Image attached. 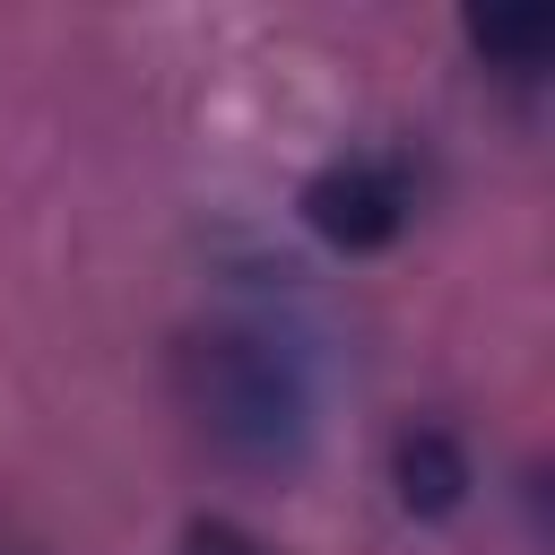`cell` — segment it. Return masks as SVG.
Instances as JSON below:
<instances>
[{"label":"cell","mask_w":555,"mask_h":555,"mask_svg":"<svg viewBox=\"0 0 555 555\" xmlns=\"http://www.w3.org/2000/svg\"><path fill=\"white\" fill-rule=\"evenodd\" d=\"M468 43H477L486 61L538 69V61L555 52V9H494V17H477V26H468Z\"/></svg>","instance_id":"obj_4"},{"label":"cell","mask_w":555,"mask_h":555,"mask_svg":"<svg viewBox=\"0 0 555 555\" xmlns=\"http://www.w3.org/2000/svg\"><path fill=\"white\" fill-rule=\"evenodd\" d=\"M304 217L338 251H382L408 225V182L390 165H373V156H347V165H321L304 182Z\"/></svg>","instance_id":"obj_2"},{"label":"cell","mask_w":555,"mask_h":555,"mask_svg":"<svg viewBox=\"0 0 555 555\" xmlns=\"http://www.w3.org/2000/svg\"><path fill=\"white\" fill-rule=\"evenodd\" d=\"M390 486H399V503H408L416 520H442V512H460V494H468V451H460L442 425H408L399 451H390Z\"/></svg>","instance_id":"obj_3"},{"label":"cell","mask_w":555,"mask_h":555,"mask_svg":"<svg viewBox=\"0 0 555 555\" xmlns=\"http://www.w3.org/2000/svg\"><path fill=\"white\" fill-rule=\"evenodd\" d=\"M182 555H269L251 529H234V520H191L182 529Z\"/></svg>","instance_id":"obj_5"},{"label":"cell","mask_w":555,"mask_h":555,"mask_svg":"<svg viewBox=\"0 0 555 555\" xmlns=\"http://www.w3.org/2000/svg\"><path fill=\"white\" fill-rule=\"evenodd\" d=\"M182 390L208 442L243 468H295L312 442V382L269 330H208L182 356Z\"/></svg>","instance_id":"obj_1"}]
</instances>
